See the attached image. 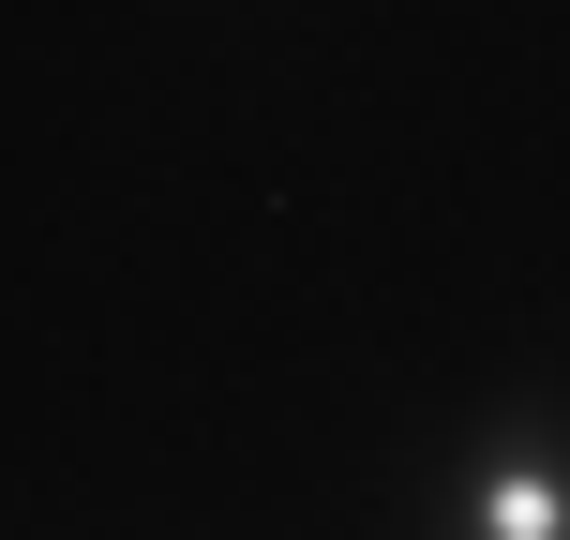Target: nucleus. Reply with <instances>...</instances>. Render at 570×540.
<instances>
[{
	"label": "nucleus",
	"mask_w": 570,
	"mask_h": 540,
	"mask_svg": "<svg viewBox=\"0 0 570 540\" xmlns=\"http://www.w3.org/2000/svg\"><path fill=\"white\" fill-rule=\"evenodd\" d=\"M465 540H570V451L556 435H495L465 465Z\"/></svg>",
	"instance_id": "obj_1"
}]
</instances>
